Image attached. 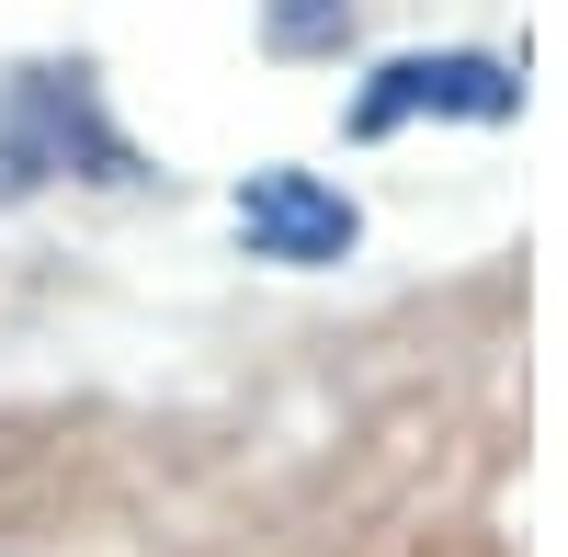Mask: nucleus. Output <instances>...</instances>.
<instances>
[{
  "label": "nucleus",
  "instance_id": "obj_4",
  "mask_svg": "<svg viewBox=\"0 0 568 557\" xmlns=\"http://www.w3.org/2000/svg\"><path fill=\"white\" fill-rule=\"evenodd\" d=\"M353 34V0H262V45L273 58H329Z\"/></svg>",
  "mask_w": 568,
  "mask_h": 557
},
{
  "label": "nucleus",
  "instance_id": "obj_1",
  "mask_svg": "<svg viewBox=\"0 0 568 557\" xmlns=\"http://www.w3.org/2000/svg\"><path fill=\"white\" fill-rule=\"evenodd\" d=\"M58 171H91V182H125V136L91 103V69H12L0 80V194L23 182H58Z\"/></svg>",
  "mask_w": 568,
  "mask_h": 557
},
{
  "label": "nucleus",
  "instance_id": "obj_2",
  "mask_svg": "<svg viewBox=\"0 0 568 557\" xmlns=\"http://www.w3.org/2000/svg\"><path fill=\"white\" fill-rule=\"evenodd\" d=\"M511 125L524 114V80L478 45H444V58H387L353 91V136H398V125Z\"/></svg>",
  "mask_w": 568,
  "mask_h": 557
},
{
  "label": "nucleus",
  "instance_id": "obj_3",
  "mask_svg": "<svg viewBox=\"0 0 568 557\" xmlns=\"http://www.w3.org/2000/svg\"><path fill=\"white\" fill-rule=\"evenodd\" d=\"M227 216H240V240H251L262 262H342V251L364 240V216H353V194H342V182L284 171V160H273V171H251Z\"/></svg>",
  "mask_w": 568,
  "mask_h": 557
}]
</instances>
